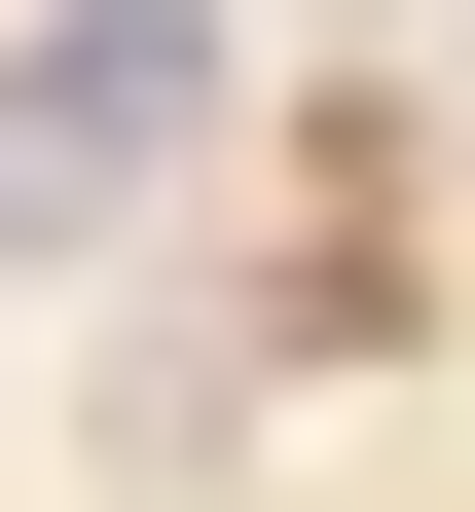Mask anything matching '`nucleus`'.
I'll return each instance as SVG.
<instances>
[{"instance_id":"1","label":"nucleus","mask_w":475,"mask_h":512,"mask_svg":"<svg viewBox=\"0 0 475 512\" xmlns=\"http://www.w3.org/2000/svg\"><path fill=\"white\" fill-rule=\"evenodd\" d=\"M183 147H220V0H37L0 37V256L110 220V183H183Z\"/></svg>"}]
</instances>
